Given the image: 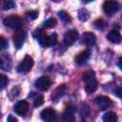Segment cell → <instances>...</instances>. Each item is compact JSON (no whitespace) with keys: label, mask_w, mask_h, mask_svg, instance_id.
I'll return each mask as SVG.
<instances>
[{"label":"cell","mask_w":122,"mask_h":122,"mask_svg":"<svg viewBox=\"0 0 122 122\" xmlns=\"http://www.w3.org/2000/svg\"><path fill=\"white\" fill-rule=\"evenodd\" d=\"M103 120L105 122H116L117 115L113 112H108L103 115Z\"/></svg>","instance_id":"e0dca14e"},{"label":"cell","mask_w":122,"mask_h":122,"mask_svg":"<svg viewBox=\"0 0 122 122\" xmlns=\"http://www.w3.org/2000/svg\"><path fill=\"white\" fill-rule=\"evenodd\" d=\"M4 25L7 28L12 29L14 30H21L23 27V21L22 19L17 15H10L4 19Z\"/></svg>","instance_id":"7a4b0ae2"},{"label":"cell","mask_w":122,"mask_h":122,"mask_svg":"<svg viewBox=\"0 0 122 122\" xmlns=\"http://www.w3.org/2000/svg\"><path fill=\"white\" fill-rule=\"evenodd\" d=\"M7 120H8V122H11V121H13V122H16V121H17V119H16L15 117H12L11 115H10V116L8 117V119H7Z\"/></svg>","instance_id":"f1b7e54d"},{"label":"cell","mask_w":122,"mask_h":122,"mask_svg":"<svg viewBox=\"0 0 122 122\" xmlns=\"http://www.w3.org/2000/svg\"><path fill=\"white\" fill-rule=\"evenodd\" d=\"M58 14H59V17L61 18V20H63L64 22H69V21H71V17H70V15H69V13H67L65 10L59 11Z\"/></svg>","instance_id":"7402d4cb"},{"label":"cell","mask_w":122,"mask_h":122,"mask_svg":"<svg viewBox=\"0 0 122 122\" xmlns=\"http://www.w3.org/2000/svg\"><path fill=\"white\" fill-rule=\"evenodd\" d=\"M90 55H91V51L90 50H84L82 51H80L76 56H75V63L78 64V65H84L88 59L90 58Z\"/></svg>","instance_id":"7c38bea8"},{"label":"cell","mask_w":122,"mask_h":122,"mask_svg":"<svg viewBox=\"0 0 122 122\" xmlns=\"http://www.w3.org/2000/svg\"><path fill=\"white\" fill-rule=\"evenodd\" d=\"M29 107H30V105H29V103L26 101V100H21V101H18L15 105H14V108H13V110H14V112L18 114V115H25L27 112H28V111H29Z\"/></svg>","instance_id":"ba28073f"},{"label":"cell","mask_w":122,"mask_h":122,"mask_svg":"<svg viewBox=\"0 0 122 122\" xmlns=\"http://www.w3.org/2000/svg\"><path fill=\"white\" fill-rule=\"evenodd\" d=\"M33 59L32 57H30V55H26L24 57V59L20 62V64L18 65L17 67V71L20 72V73H27L29 72L32 66H33Z\"/></svg>","instance_id":"3957f363"},{"label":"cell","mask_w":122,"mask_h":122,"mask_svg":"<svg viewBox=\"0 0 122 122\" xmlns=\"http://www.w3.org/2000/svg\"><path fill=\"white\" fill-rule=\"evenodd\" d=\"M7 47H8V40L5 37L0 36V51L5 50Z\"/></svg>","instance_id":"484cf974"},{"label":"cell","mask_w":122,"mask_h":122,"mask_svg":"<svg viewBox=\"0 0 122 122\" xmlns=\"http://www.w3.org/2000/svg\"><path fill=\"white\" fill-rule=\"evenodd\" d=\"M85 2H92V1H93V0H84Z\"/></svg>","instance_id":"1f68e13d"},{"label":"cell","mask_w":122,"mask_h":122,"mask_svg":"<svg viewBox=\"0 0 122 122\" xmlns=\"http://www.w3.org/2000/svg\"><path fill=\"white\" fill-rule=\"evenodd\" d=\"M73 112H74V109L72 106H68L63 113V118L64 120L66 121H73L74 120V115H73Z\"/></svg>","instance_id":"5bb4252c"},{"label":"cell","mask_w":122,"mask_h":122,"mask_svg":"<svg viewBox=\"0 0 122 122\" xmlns=\"http://www.w3.org/2000/svg\"><path fill=\"white\" fill-rule=\"evenodd\" d=\"M81 43L87 46H93L96 43V36L92 32H84L81 37Z\"/></svg>","instance_id":"30bf717a"},{"label":"cell","mask_w":122,"mask_h":122,"mask_svg":"<svg viewBox=\"0 0 122 122\" xmlns=\"http://www.w3.org/2000/svg\"><path fill=\"white\" fill-rule=\"evenodd\" d=\"M107 38H108V40H109L110 42H112V43H113V44H118V43L121 42V34H120V32H119L118 30H111V31L109 32Z\"/></svg>","instance_id":"4fadbf2b"},{"label":"cell","mask_w":122,"mask_h":122,"mask_svg":"<svg viewBox=\"0 0 122 122\" xmlns=\"http://www.w3.org/2000/svg\"><path fill=\"white\" fill-rule=\"evenodd\" d=\"M25 38H26V33L23 31V30L22 29L18 30L16 34L13 36V43L17 49H20L23 46L25 42Z\"/></svg>","instance_id":"8fae6325"},{"label":"cell","mask_w":122,"mask_h":122,"mask_svg":"<svg viewBox=\"0 0 122 122\" xmlns=\"http://www.w3.org/2000/svg\"><path fill=\"white\" fill-rule=\"evenodd\" d=\"M90 17V13L86 9H81L78 10V18L81 21H86Z\"/></svg>","instance_id":"ac0fdd59"},{"label":"cell","mask_w":122,"mask_h":122,"mask_svg":"<svg viewBox=\"0 0 122 122\" xmlns=\"http://www.w3.org/2000/svg\"><path fill=\"white\" fill-rule=\"evenodd\" d=\"M66 92V86H60L58 87L54 92H53V94L51 96L52 100H57L58 98H60V96H62Z\"/></svg>","instance_id":"2e32d148"},{"label":"cell","mask_w":122,"mask_h":122,"mask_svg":"<svg viewBox=\"0 0 122 122\" xmlns=\"http://www.w3.org/2000/svg\"><path fill=\"white\" fill-rule=\"evenodd\" d=\"M40 116L42 118V120L46 121V122H51V121H53L56 117V112L53 109L51 108H46L44 109L41 113H40Z\"/></svg>","instance_id":"9c48e42d"},{"label":"cell","mask_w":122,"mask_h":122,"mask_svg":"<svg viewBox=\"0 0 122 122\" xmlns=\"http://www.w3.org/2000/svg\"><path fill=\"white\" fill-rule=\"evenodd\" d=\"M93 26L98 29V30H104L105 27H106V23L102 20V19H98V20H95L94 23H93Z\"/></svg>","instance_id":"44dd1931"},{"label":"cell","mask_w":122,"mask_h":122,"mask_svg":"<svg viewBox=\"0 0 122 122\" xmlns=\"http://www.w3.org/2000/svg\"><path fill=\"white\" fill-rule=\"evenodd\" d=\"M115 94L118 96V97H121V88L118 87L116 90H115Z\"/></svg>","instance_id":"83f0119b"},{"label":"cell","mask_w":122,"mask_h":122,"mask_svg":"<svg viewBox=\"0 0 122 122\" xmlns=\"http://www.w3.org/2000/svg\"><path fill=\"white\" fill-rule=\"evenodd\" d=\"M8 82H9V79H8V76L5 75V74H2L0 73V91L5 89L8 85Z\"/></svg>","instance_id":"ffe728a7"},{"label":"cell","mask_w":122,"mask_h":122,"mask_svg":"<svg viewBox=\"0 0 122 122\" xmlns=\"http://www.w3.org/2000/svg\"><path fill=\"white\" fill-rule=\"evenodd\" d=\"M83 81L85 82V91L88 94H92L96 91L97 80L92 71H88L83 74Z\"/></svg>","instance_id":"6da1fadb"},{"label":"cell","mask_w":122,"mask_h":122,"mask_svg":"<svg viewBox=\"0 0 122 122\" xmlns=\"http://www.w3.org/2000/svg\"><path fill=\"white\" fill-rule=\"evenodd\" d=\"M118 66L121 69V58H119V60H118Z\"/></svg>","instance_id":"f546056e"},{"label":"cell","mask_w":122,"mask_h":122,"mask_svg":"<svg viewBox=\"0 0 122 122\" xmlns=\"http://www.w3.org/2000/svg\"><path fill=\"white\" fill-rule=\"evenodd\" d=\"M51 86V80L48 76H41L35 81V87L39 91H47Z\"/></svg>","instance_id":"52a82bcc"},{"label":"cell","mask_w":122,"mask_h":122,"mask_svg":"<svg viewBox=\"0 0 122 122\" xmlns=\"http://www.w3.org/2000/svg\"><path fill=\"white\" fill-rule=\"evenodd\" d=\"M43 103H44V96H43V95H39V96H37V97L34 99L33 105H34L35 108H38V107H40L41 105H43Z\"/></svg>","instance_id":"cb8c5ba5"},{"label":"cell","mask_w":122,"mask_h":122,"mask_svg":"<svg viewBox=\"0 0 122 122\" xmlns=\"http://www.w3.org/2000/svg\"><path fill=\"white\" fill-rule=\"evenodd\" d=\"M10 66H8V61L7 60H4L3 58H0V69L5 70V71H10Z\"/></svg>","instance_id":"4316f807"},{"label":"cell","mask_w":122,"mask_h":122,"mask_svg":"<svg viewBox=\"0 0 122 122\" xmlns=\"http://www.w3.org/2000/svg\"><path fill=\"white\" fill-rule=\"evenodd\" d=\"M51 1H53V2H55V3H58V2H60V1H62V0H51Z\"/></svg>","instance_id":"4dcf8cb0"},{"label":"cell","mask_w":122,"mask_h":122,"mask_svg":"<svg viewBox=\"0 0 122 122\" xmlns=\"http://www.w3.org/2000/svg\"><path fill=\"white\" fill-rule=\"evenodd\" d=\"M56 25V19L55 18H49L48 20H46L43 24V27L46 28V29H51V28H53L55 27Z\"/></svg>","instance_id":"d6986e66"},{"label":"cell","mask_w":122,"mask_h":122,"mask_svg":"<svg viewBox=\"0 0 122 122\" xmlns=\"http://www.w3.org/2000/svg\"><path fill=\"white\" fill-rule=\"evenodd\" d=\"M118 3L115 0H106L103 3V10L106 14L112 15L118 10Z\"/></svg>","instance_id":"277c9868"},{"label":"cell","mask_w":122,"mask_h":122,"mask_svg":"<svg viewBox=\"0 0 122 122\" xmlns=\"http://www.w3.org/2000/svg\"><path fill=\"white\" fill-rule=\"evenodd\" d=\"M57 42V35L55 33H52V34H50L49 35V47H51V46H54Z\"/></svg>","instance_id":"603a6c76"},{"label":"cell","mask_w":122,"mask_h":122,"mask_svg":"<svg viewBox=\"0 0 122 122\" xmlns=\"http://www.w3.org/2000/svg\"><path fill=\"white\" fill-rule=\"evenodd\" d=\"M26 15L30 20H34L38 17V11L37 10H30V11H28L26 13Z\"/></svg>","instance_id":"d4e9b609"},{"label":"cell","mask_w":122,"mask_h":122,"mask_svg":"<svg viewBox=\"0 0 122 122\" xmlns=\"http://www.w3.org/2000/svg\"><path fill=\"white\" fill-rule=\"evenodd\" d=\"M94 103L96 104V106L100 109V110H107L108 108H110L112 105V99H110L108 96H97L94 99Z\"/></svg>","instance_id":"5b68a950"},{"label":"cell","mask_w":122,"mask_h":122,"mask_svg":"<svg viewBox=\"0 0 122 122\" xmlns=\"http://www.w3.org/2000/svg\"><path fill=\"white\" fill-rule=\"evenodd\" d=\"M79 37V33L75 30H70L64 34V44L66 46H71L72 45Z\"/></svg>","instance_id":"8992f818"},{"label":"cell","mask_w":122,"mask_h":122,"mask_svg":"<svg viewBox=\"0 0 122 122\" xmlns=\"http://www.w3.org/2000/svg\"><path fill=\"white\" fill-rule=\"evenodd\" d=\"M15 4L12 0H0V9L3 10H8L14 8Z\"/></svg>","instance_id":"9a60e30c"}]
</instances>
